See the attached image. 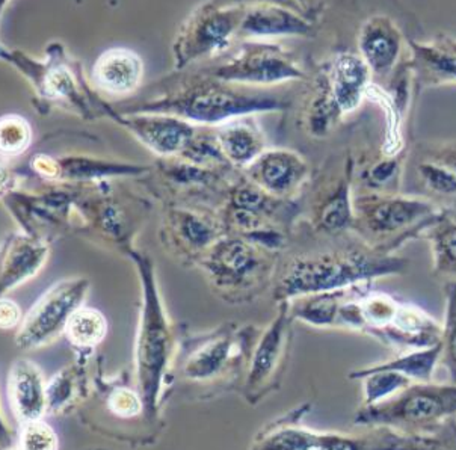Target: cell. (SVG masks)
<instances>
[{"mask_svg": "<svg viewBox=\"0 0 456 450\" xmlns=\"http://www.w3.org/2000/svg\"><path fill=\"white\" fill-rule=\"evenodd\" d=\"M286 106L273 95L212 78L192 80L167 97L145 102L129 112L173 115L189 123L223 124L242 115L284 110Z\"/></svg>", "mask_w": 456, "mask_h": 450, "instance_id": "cell-2", "label": "cell"}, {"mask_svg": "<svg viewBox=\"0 0 456 450\" xmlns=\"http://www.w3.org/2000/svg\"><path fill=\"white\" fill-rule=\"evenodd\" d=\"M169 242L183 253L203 256L208 248L223 238V225L212 215L177 209L169 213Z\"/></svg>", "mask_w": 456, "mask_h": 450, "instance_id": "cell-15", "label": "cell"}, {"mask_svg": "<svg viewBox=\"0 0 456 450\" xmlns=\"http://www.w3.org/2000/svg\"><path fill=\"white\" fill-rule=\"evenodd\" d=\"M455 411V384L417 382L386 401L364 406L355 421L388 430H431L453 419Z\"/></svg>", "mask_w": 456, "mask_h": 450, "instance_id": "cell-4", "label": "cell"}, {"mask_svg": "<svg viewBox=\"0 0 456 450\" xmlns=\"http://www.w3.org/2000/svg\"><path fill=\"white\" fill-rule=\"evenodd\" d=\"M411 65L425 82L446 85L455 82V41L442 38L432 43L411 41Z\"/></svg>", "mask_w": 456, "mask_h": 450, "instance_id": "cell-20", "label": "cell"}, {"mask_svg": "<svg viewBox=\"0 0 456 450\" xmlns=\"http://www.w3.org/2000/svg\"><path fill=\"white\" fill-rule=\"evenodd\" d=\"M420 174L428 188L440 195H455V169L447 165L427 162L420 165Z\"/></svg>", "mask_w": 456, "mask_h": 450, "instance_id": "cell-30", "label": "cell"}, {"mask_svg": "<svg viewBox=\"0 0 456 450\" xmlns=\"http://www.w3.org/2000/svg\"><path fill=\"white\" fill-rule=\"evenodd\" d=\"M0 319H2V327L12 328L20 323L21 312L20 308L17 307L15 302L10 299H2V312H0Z\"/></svg>", "mask_w": 456, "mask_h": 450, "instance_id": "cell-35", "label": "cell"}, {"mask_svg": "<svg viewBox=\"0 0 456 450\" xmlns=\"http://www.w3.org/2000/svg\"><path fill=\"white\" fill-rule=\"evenodd\" d=\"M119 121L154 153L168 158L183 153L197 134L192 124L173 115L132 114Z\"/></svg>", "mask_w": 456, "mask_h": 450, "instance_id": "cell-11", "label": "cell"}, {"mask_svg": "<svg viewBox=\"0 0 456 450\" xmlns=\"http://www.w3.org/2000/svg\"><path fill=\"white\" fill-rule=\"evenodd\" d=\"M144 402L138 396L130 393L127 390H119L112 396L110 399V408L118 414V416L130 417L138 414L142 410Z\"/></svg>", "mask_w": 456, "mask_h": 450, "instance_id": "cell-33", "label": "cell"}, {"mask_svg": "<svg viewBox=\"0 0 456 450\" xmlns=\"http://www.w3.org/2000/svg\"><path fill=\"white\" fill-rule=\"evenodd\" d=\"M360 56L372 76L384 78L396 67L402 50L401 30L386 15H375L362 25L358 37Z\"/></svg>", "mask_w": 456, "mask_h": 450, "instance_id": "cell-13", "label": "cell"}, {"mask_svg": "<svg viewBox=\"0 0 456 450\" xmlns=\"http://www.w3.org/2000/svg\"><path fill=\"white\" fill-rule=\"evenodd\" d=\"M90 289L84 278L62 280L50 287L23 319L17 345L21 349L45 347L65 331L69 317L80 308Z\"/></svg>", "mask_w": 456, "mask_h": 450, "instance_id": "cell-8", "label": "cell"}, {"mask_svg": "<svg viewBox=\"0 0 456 450\" xmlns=\"http://www.w3.org/2000/svg\"><path fill=\"white\" fill-rule=\"evenodd\" d=\"M449 316L446 319V328L443 331L442 340L444 345L443 354L446 358H451L452 375L455 376V292L452 287L451 297H449Z\"/></svg>", "mask_w": 456, "mask_h": 450, "instance_id": "cell-32", "label": "cell"}, {"mask_svg": "<svg viewBox=\"0 0 456 450\" xmlns=\"http://www.w3.org/2000/svg\"><path fill=\"white\" fill-rule=\"evenodd\" d=\"M49 256V247L40 239L17 236L4 251L2 292L19 286L37 275Z\"/></svg>", "mask_w": 456, "mask_h": 450, "instance_id": "cell-19", "label": "cell"}, {"mask_svg": "<svg viewBox=\"0 0 456 450\" xmlns=\"http://www.w3.org/2000/svg\"><path fill=\"white\" fill-rule=\"evenodd\" d=\"M21 447L25 449H56L58 438L49 425L41 421L25 423V430L21 436Z\"/></svg>", "mask_w": 456, "mask_h": 450, "instance_id": "cell-31", "label": "cell"}, {"mask_svg": "<svg viewBox=\"0 0 456 450\" xmlns=\"http://www.w3.org/2000/svg\"><path fill=\"white\" fill-rule=\"evenodd\" d=\"M30 127L19 115H8L2 119V151L20 154L30 143Z\"/></svg>", "mask_w": 456, "mask_h": 450, "instance_id": "cell-29", "label": "cell"}, {"mask_svg": "<svg viewBox=\"0 0 456 450\" xmlns=\"http://www.w3.org/2000/svg\"><path fill=\"white\" fill-rule=\"evenodd\" d=\"M397 165H399V160H396V159H387V160L378 162L367 174L369 184L375 186V188H381V186L387 184L388 180H392L393 176L397 173Z\"/></svg>", "mask_w": 456, "mask_h": 450, "instance_id": "cell-34", "label": "cell"}, {"mask_svg": "<svg viewBox=\"0 0 456 450\" xmlns=\"http://www.w3.org/2000/svg\"><path fill=\"white\" fill-rule=\"evenodd\" d=\"M212 286L228 298L248 297L268 282L273 262L268 248L247 238H221L200 258Z\"/></svg>", "mask_w": 456, "mask_h": 450, "instance_id": "cell-5", "label": "cell"}, {"mask_svg": "<svg viewBox=\"0 0 456 450\" xmlns=\"http://www.w3.org/2000/svg\"><path fill=\"white\" fill-rule=\"evenodd\" d=\"M8 397L15 414L23 423L40 421L47 410V387L40 369L28 360H19L11 367Z\"/></svg>", "mask_w": 456, "mask_h": 450, "instance_id": "cell-17", "label": "cell"}, {"mask_svg": "<svg viewBox=\"0 0 456 450\" xmlns=\"http://www.w3.org/2000/svg\"><path fill=\"white\" fill-rule=\"evenodd\" d=\"M313 23L308 15L278 4H258L247 8L239 34L251 38L269 37H307Z\"/></svg>", "mask_w": 456, "mask_h": 450, "instance_id": "cell-14", "label": "cell"}, {"mask_svg": "<svg viewBox=\"0 0 456 450\" xmlns=\"http://www.w3.org/2000/svg\"><path fill=\"white\" fill-rule=\"evenodd\" d=\"M289 332V304H284L275 321L263 332L262 339L254 347L253 362L249 371L248 387L257 390L258 387L273 378L284 356Z\"/></svg>", "mask_w": 456, "mask_h": 450, "instance_id": "cell-18", "label": "cell"}, {"mask_svg": "<svg viewBox=\"0 0 456 450\" xmlns=\"http://www.w3.org/2000/svg\"><path fill=\"white\" fill-rule=\"evenodd\" d=\"M354 223L373 239L403 238L431 224L440 215L436 206L419 198L367 193L353 201Z\"/></svg>", "mask_w": 456, "mask_h": 450, "instance_id": "cell-7", "label": "cell"}, {"mask_svg": "<svg viewBox=\"0 0 456 450\" xmlns=\"http://www.w3.org/2000/svg\"><path fill=\"white\" fill-rule=\"evenodd\" d=\"M428 239H431L436 271L440 274H455L456 227L453 218L438 215L428 225Z\"/></svg>", "mask_w": 456, "mask_h": 450, "instance_id": "cell-24", "label": "cell"}, {"mask_svg": "<svg viewBox=\"0 0 456 450\" xmlns=\"http://www.w3.org/2000/svg\"><path fill=\"white\" fill-rule=\"evenodd\" d=\"M249 180L271 197H288L297 191L304 178L307 177L308 167L299 154L289 150H269L247 167Z\"/></svg>", "mask_w": 456, "mask_h": 450, "instance_id": "cell-12", "label": "cell"}, {"mask_svg": "<svg viewBox=\"0 0 456 450\" xmlns=\"http://www.w3.org/2000/svg\"><path fill=\"white\" fill-rule=\"evenodd\" d=\"M35 84L41 94L49 99H75L76 84L73 73L64 65L43 67V73L35 78Z\"/></svg>", "mask_w": 456, "mask_h": 450, "instance_id": "cell-28", "label": "cell"}, {"mask_svg": "<svg viewBox=\"0 0 456 450\" xmlns=\"http://www.w3.org/2000/svg\"><path fill=\"white\" fill-rule=\"evenodd\" d=\"M354 223L353 200L347 182H340L338 189L325 200L319 210V224L327 232L338 233Z\"/></svg>", "mask_w": 456, "mask_h": 450, "instance_id": "cell-27", "label": "cell"}, {"mask_svg": "<svg viewBox=\"0 0 456 450\" xmlns=\"http://www.w3.org/2000/svg\"><path fill=\"white\" fill-rule=\"evenodd\" d=\"M443 349H444L443 340L436 341L432 347L408 352L407 356H399L393 362L382 363L377 367L399 372L402 375L408 376L412 381L429 382L436 363L442 358Z\"/></svg>", "mask_w": 456, "mask_h": 450, "instance_id": "cell-23", "label": "cell"}, {"mask_svg": "<svg viewBox=\"0 0 456 450\" xmlns=\"http://www.w3.org/2000/svg\"><path fill=\"white\" fill-rule=\"evenodd\" d=\"M405 260L373 248H342L297 258L278 280L280 299L334 292L401 273Z\"/></svg>", "mask_w": 456, "mask_h": 450, "instance_id": "cell-1", "label": "cell"}, {"mask_svg": "<svg viewBox=\"0 0 456 450\" xmlns=\"http://www.w3.org/2000/svg\"><path fill=\"white\" fill-rule=\"evenodd\" d=\"M353 378L364 380V406L386 401L393 395L411 386L412 380L399 372L378 369L377 366L354 373Z\"/></svg>", "mask_w": 456, "mask_h": 450, "instance_id": "cell-26", "label": "cell"}, {"mask_svg": "<svg viewBox=\"0 0 456 450\" xmlns=\"http://www.w3.org/2000/svg\"><path fill=\"white\" fill-rule=\"evenodd\" d=\"M138 267L139 278L142 282L144 304L139 323L136 341V364H138L139 389L141 399L144 402L147 414L156 413L160 382L165 371L168 369L169 358L173 352L174 337L160 302L158 284L154 280L153 265L145 256L130 253Z\"/></svg>", "mask_w": 456, "mask_h": 450, "instance_id": "cell-3", "label": "cell"}, {"mask_svg": "<svg viewBox=\"0 0 456 450\" xmlns=\"http://www.w3.org/2000/svg\"><path fill=\"white\" fill-rule=\"evenodd\" d=\"M215 134L230 165L247 168L265 151L262 135L247 121L224 124Z\"/></svg>", "mask_w": 456, "mask_h": 450, "instance_id": "cell-22", "label": "cell"}, {"mask_svg": "<svg viewBox=\"0 0 456 450\" xmlns=\"http://www.w3.org/2000/svg\"><path fill=\"white\" fill-rule=\"evenodd\" d=\"M144 76V62L134 50L114 47L106 50L93 69V79L103 93L132 94Z\"/></svg>", "mask_w": 456, "mask_h": 450, "instance_id": "cell-16", "label": "cell"}, {"mask_svg": "<svg viewBox=\"0 0 456 450\" xmlns=\"http://www.w3.org/2000/svg\"><path fill=\"white\" fill-rule=\"evenodd\" d=\"M210 78L240 86L283 84L303 79L304 71L292 55L271 43H247L236 55L208 71Z\"/></svg>", "mask_w": 456, "mask_h": 450, "instance_id": "cell-9", "label": "cell"}, {"mask_svg": "<svg viewBox=\"0 0 456 450\" xmlns=\"http://www.w3.org/2000/svg\"><path fill=\"white\" fill-rule=\"evenodd\" d=\"M236 345L238 340L233 332H221L210 337L188 356L184 363V375L195 381H204L219 375L227 369Z\"/></svg>", "mask_w": 456, "mask_h": 450, "instance_id": "cell-21", "label": "cell"}, {"mask_svg": "<svg viewBox=\"0 0 456 450\" xmlns=\"http://www.w3.org/2000/svg\"><path fill=\"white\" fill-rule=\"evenodd\" d=\"M65 336L77 348H94L108 332V322L94 308H77L65 327Z\"/></svg>", "mask_w": 456, "mask_h": 450, "instance_id": "cell-25", "label": "cell"}, {"mask_svg": "<svg viewBox=\"0 0 456 450\" xmlns=\"http://www.w3.org/2000/svg\"><path fill=\"white\" fill-rule=\"evenodd\" d=\"M243 6H219L206 4L189 15L174 41V67L186 65L204 56L216 55L228 49L234 37L240 32Z\"/></svg>", "mask_w": 456, "mask_h": 450, "instance_id": "cell-6", "label": "cell"}, {"mask_svg": "<svg viewBox=\"0 0 456 450\" xmlns=\"http://www.w3.org/2000/svg\"><path fill=\"white\" fill-rule=\"evenodd\" d=\"M370 78L372 73L362 56L338 55L330 69L325 94L319 95L313 106L312 129L323 132L332 119L357 110L369 89Z\"/></svg>", "mask_w": 456, "mask_h": 450, "instance_id": "cell-10", "label": "cell"}]
</instances>
